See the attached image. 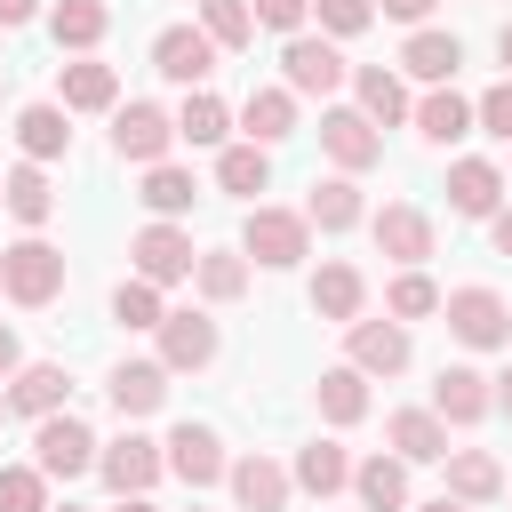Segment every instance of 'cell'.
<instances>
[{
  "label": "cell",
  "instance_id": "cell-6",
  "mask_svg": "<svg viewBox=\"0 0 512 512\" xmlns=\"http://www.w3.org/2000/svg\"><path fill=\"white\" fill-rule=\"evenodd\" d=\"M320 152L336 160V176H360V168L384 160V128H376L360 104H328V112H320Z\"/></svg>",
  "mask_w": 512,
  "mask_h": 512
},
{
  "label": "cell",
  "instance_id": "cell-7",
  "mask_svg": "<svg viewBox=\"0 0 512 512\" xmlns=\"http://www.w3.org/2000/svg\"><path fill=\"white\" fill-rule=\"evenodd\" d=\"M128 264H136V280H152V288H176V280H192V264H200V248H192V232L184 224H144L136 240H128Z\"/></svg>",
  "mask_w": 512,
  "mask_h": 512
},
{
  "label": "cell",
  "instance_id": "cell-49",
  "mask_svg": "<svg viewBox=\"0 0 512 512\" xmlns=\"http://www.w3.org/2000/svg\"><path fill=\"white\" fill-rule=\"evenodd\" d=\"M40 16V0H0V24H32Z\"/></svg>",
  "mask_w": 512,
  "mask_h": 512
},
{
  "label": "cell",
  "instance_id": "cell-3",
  "mask_svg": "<svg viewBox=\"0 0 512 512\" xmlns=\"http://www.w3.org/2000/svg\"><path fill=\"white\" fill-rule=\"evenodd\" d=\"M440 312H448V336H456L464 352H504V344H512V304H504L496 288H448Z\"/></svg>",
  "mask_w": 512,
  "mask_h": 512
},
{
  "label": "cell",
  "instance_id": "cell-53",
  "mask_svg": "<svg viewBox=\"0 0 512 512\" xmlns=\"http://www.w3.org/2000/svg\"><path fill=\"white\" fill-rule=\"evenodd\" d=\"M496 56H504V80H512V24L496 32Z\"/></svg>",
  "mask_w": 512,
  "mask_h": 512
},
{
  "label": "cell",
  "instance_id": "cell-39",
  "mask_svg": "<svg viewBox=\"0 0 512 512\" xmlns=\"http://www.w3.org/2000/svg\"><path fill=\"white\" fill-rule=\"evenodd\" d=\"M200 32H208L216 48H248V40H256V8H248V0H200Z\"/></svg>",
  "mask_w": 512,
  "mask_h": 512
},
{
  "label": "cell",
  "instance_id": "cell-34",
  "mask_svg": "<svg viewBox=\"0 0 512 512\" xmlns=\"http://www.w3.org/2000/svg\"><path fill=\"white\" fill-rule=\"evenodd\" d=\"M136 200L160 216V224H176L192 200H200V184H192V168H176V160H160V168H144V184H136Z\"/></svg>",
  "mask_w": 512,
  "mask_h": 512
},
{
  "label": "cell",
  "instance_id": "cell-46",
  "mask_svg": "<svg viewBox=\"0 0 512 512\" xmlns=\"http://www.w3.org/2000/svg\"><path fill=\"white\" fill-rule=\"evenodd\" d=\"M440 0H376V16H392V24H416L424 32V16H432Z\"/></svg>",
  "mask_w": 512,
  "mask_h": 512
},
{
  "label": "cell",
  "instance_id": "cell-9",
  "mask_svg": "<svg viewBox=\"0 0 512 512\" xmlns=\"http://www.w3.org/2000/svg\"><path fill=\"white\" fill-rule=\"evenodd\" d=\"M168 144H176V112H160V104H144V96L112 112V152H120V160L160 168V160H168Z\"/></svg>",
  "mask_w": 512,
  "mask_h": 512
},
{
  "label": "cell",
  "instance_id": "cell-32",
  "mask_svg": "<svg viewBox=\"0 0 512 512\" xmlns=\"http://www.w3.org/2000/svg\"><path fill=\"white\" fill-rule=\"evenodd\" d=\"M8 216H16L24 232H40V224L56 216V184H48L40 160H16V168H8Z\"/></svg>",
  "mask_w": 512,
  "mask_h": 512
},
{
  "label": "cell",
  "instance_id": "cell-57",
  "mask_svg": "<svg viewBox=\"0 0 512 512\" xmlns=\"http://www.w3.org/2000/svg\"><path fill=\"white\" fill-rule=\"evenodd\" d=\"M0 88H8V72H0Z\"/></svg>",
  "mask_w": 512,
  "mask_h": 512
},
{
  "label": "cell",
  "instance_id": "cell-43",
  "mask_svg": "<svg viewBox=\"0 0 512 512\" xmlns=\"http://www.w3.org/2000/svg\"><path fill=\"white\" fill-rule=\"evenodd\" d=\"M312 16H320V32H328V40H352V32H368V24H376V0H312Z\"/></svg>",
  "mask_w": 512,
  "mask_h": 512
},
{
  "label": "cell",
  "instance_id": "cell-12",
  "mask_svg": "<svg viewBox=\"0 0 512 512\" xmlns=\"http://www.w3.org/2000/svg\"><path fill=\"white\" fill-rule=\"evenodd\" d=\"M368 232H376V248H384L400 272H424V256H432V216H424L416 200L376 208V216H368Z\"/></svg>",
  "mask_w": 512,
  "mask_h": 512
},
{
  "label": "cell",
  "instance_id": "cell-52",
  "mask_svg": "<svg viewBox=\"0 0 512 512\" xmlns=\"http://www.w3.org/2000/svg\"><path fill=\"white\" fill-rule=\"evenodd\" d=\"M416 512H472V504H456V496H432V504H416Z\"/></svg>",
  "mask_w": 512,
  "mask_h": 512
},
{
  "label": "cell",
  "instance_id": "cell-2",
  "mask_svg": "<svg viewBox=\"0 0 512 512\" xmlns=\"http://www.w3.org/2000/svg\"><path fill=\"white\" fill-rule=\"evenodd\" d=\"M240 256H256L264 272H288V264H304L312 256V224H304V208H248L240 216Z\"/></svg>",
  "mask_w": 512,
  "mask_h": 512
},
{
  "label": "cell",
  "instance_id": "cell-16",
  "mask_svg": "<svg viewBox=\"0 0 512 512\" xmlns=\"http://www.w3.org/2000/svg\"><path fill=\"white\" fill-rule=\"evenodd\" d=\"M104 400H112L120 424H136V416H152V408L168 400V368H160V360H120V368L104 376Z\"/></svg>",
  "mask_w": 512,
  "mask_h": 512
},
{
  "label": "cell",
  "instance_id": "cell-50",
  "mask_svg": "<svg viewBox=\"0 0 512 512\" xmlns=\"http://www.w3.org/2000/svg\"><path fill=\"white\" fill-rule=\"evenodd\" d=\"M496 408H504V416H512V368H504V376H496Z\"/></svg>",
  "mask_w": 512,
  "mask_h": 512
},
{
  "label": "cell",
  "instance_id": "cell-31",
  "mask_svg": "<svg viewBox=\"0 0 512 512\" xmlns=\"http://www.w3.org/2000/svg\"><path fill=\"white\" fill-rule=\"evenodd\" d=\"M240 128H248V144H280V136H296V96L288 88H248V104H240Z\"/></svg>",
  "mask_w": 512,
  "mask_h": 512
},
{
  "label": "cell",
  "instance_id": "cell-11",
  "mask_svg": "<svg viewBox=\"0 0 512 512\" xmlns=\"http://www.w3.org/2000/svg\"><path fill=\"white\" fill-rule=\"evenodd\" d=\"M96 472H104V488H112V496H144V488L168 472V448H160V440H144V432H120V440H104Z\"/></svg>",
  "mask_w": 512,
  "mask_h": 512
},
{
  "label": "cell",
  "instance_id": "cell-42",
  "mask_svg": "<svg viewBox=\"0 0 512 512\" xmlns=\"http://www.w3.org/2000/svg\"><path fill=\"white\" fill-rule=\"evenodd\" d=\"M0 512H48V472L40 464H0Z\"/></svg>",
  "mask_w": 512,
  "mask_h": 512
},
{
  "label": "cell",
  "instance_id": "cell-35",
  "mask_svg": "<svg viewBox=\"0 0 512 512\" xmlns=\"http://www.w3.org/2000/svg\"><path fill=\"white\" fill-rule=\"evenodd\" d=\"M312 400H320V416H328V424H360V416H368V376H360L352 360H344V368H320Z\"/></svg>",
  "mask_w": 512,
  "mask_h": 512
},
{
  "label": "cell",
  "instance_id": "cell-33",
  "mask_svg": "<svg viewBox=\"0 0 512 512\" xmlns=\"http://www.w3.org/2000/svg\"><path fill=\"white\" fill-rule=\"evenodd\" d=\"M288 480H296L304 496H320V504H328L336 488H352V456H344L336 440H312V448H296V472H288Z\"/></svg>",
  "mask_w": 512,
  "mask_h": 512
},
{
  "label": "cell",
  "instance_id": "cell-8",
  "mask_svg": "<svg viewBox=\"0 0 512 512\" xmlns=\"http://www.w3.org/2000/svg\"><path fill=\"white\" fill-rule=\"evenodd\" d=\"M216 56H224V48H216V40L200 32V24H168V32L152 40V72H160V80H176L184 96H192V88H208Z\"/></svg>",
  "mask_w": 512,
  "mask_h": 512
},
{
  "label": "cell",
  "instance_id": "cell-37",
  "mask_svg": "<svg viewBox=\"0 0 512 512\" xmlns=\"http://www.w3.org/2000/svg\"><path fill=\"white\" fill-rule=\"evenodd\" d=\"M192 288H200L208 304H232V296H248V256H240V248H200V264H192Z\"/></svg>",
  "mask_w": 512,
  "mask_h": 512
},
{
  "label": "cell",
  "instance_id": "cell-40",
  "mask_svg": "<svg viewBox=\"0 0 512 512\" xmlns=\"http://www.w3.org/2000/svg\"><path fill=\"white\" fill-rule=\"evenodd\" d=\"M112 320H120V328H160V320H168V304H160V288H152V280H136V272H128V280L112 288Z\"/></svg>",
  "mask_w": 512,
  "mask_h": 512
},
{
  "label": "cell",
  "instance_id": "cell-38",
  "mask_svg": "<svg viewBox=\"0 0 512 512\" xmlns=\"http://www.w3.org/2000/svg\"><path fill=\"white\" fill-rule=\"evenodd\" d=\"M176 136H184V144H224V136H232V104L208 96V88H192L184 112H176Z\"/></svg>",
  "mask_w": 512,
  "mask_h": 512
},
{
  "label": "cell",
  "instance_id": "cell-41",
  "mask_svg": "<svg viewBox=\"0 0 512 512\" xmlns=\"http://www.w3.org/2000/svg\"><path fill=\"white\" fill-rule=\"evenodd\" d=\"M384 312H392L400 328H408V320H432V312H440V288H432L424 272H400V280L384 288Z\"/></svg>",
  "mask_w": 512,
  "mask_h": 512
},
{
  "label": "cell",
  "instance_id": "cell-17",
  "mask_svg": "<svg viewBox=\"0 0 512 512\" xmlns=\"http://www.w3.org/2000/svg\"><path fill=\"white\" fill-rule=\"evenodd\" d=\"M224 488H232V504L240 512H288V464H272V456H232V472H224Z\"/></svg>",
  "mask_w": 512,
  "mask_h": 512
},
{
  "label": "cell",
  "instance_id": "cell-47",
  "mask_svg": "<svg viewBox=\"0 0 512 512\" xmlns=\"http://www.w3.org/2000/svg\"><path fill=\"white\" fill-rule=\"evenodd\" d=\"M16 368H24V344H16V328H8V320H0V392H8V384H16Z\"/></svg>",
  "mask_w": 512,
  "mask_h": 512
},
{
  "label": "cell",
  "instance_id": "cell-26",
  "mask_svg": "<svg viewBox=\"0 0 512 512\" xmlns=\"http://www.w3.org/2000/svg\"><path fill=\"white\" fill-rule=\"evenodd\" d=\"M64 120H72L64 104H24V112H16V152L40 160V168L64 160V152H72V128H64Z\"/></svg>",
  "mask_w": 512,
  "mask_h": 512
},
{
  "label": "cell",
  "instance_id": "cell-21",
  "mask_svg": "<svg viewBox=\"0 0 512 512\" xmlns=\"http://www.w3.org/2000/svg\"><path fill=\"white\" fill-rule=\"evenodd\" d=\"M456 64H464V40H456V32H432V24H424V32H408V48H400V72H408V80H424V88H448V80H456Z\"/></svg>",
  "mask_w": 512,
  "mask_h": 512
},
{
  "label": "cell",
  "instance_id": "cell-22",
  "mask_svg": "<svg viewBox=\"0 0 512 512\" xmlns=\"http://www.w3.org/2000/svg\"><path fill=\"white\" fill-rule=\"evenodd\" d=\"M352 96H360V112H368L376 128H400V120H416V104H408V80H400L392 64H360V72H352Z\"/></svg>",
  "mask_w": 512,
  "mask_h": 512
},
{
  "label": "cell",
  "instance_id": "cell-48",
  "mask_svg": "<svg viewBox=\"0 0 512 512\" xmlns=\"http://www.w3.org/2000/svg\"><path fill=\"white\" fill-rule=\"evenodd\" d=\"M488 248H496V256H512V208H496V216H488Z\"/></svg>",
  "mask_w": 512,
  "mask_h": 512
},
{
  "label": "cell",
  "instance_id": "cell-30",
  "mask_svg": "<svg viewBox=\"0 0 512 512\" xmlns=\"http://www.w3.org/2000/svg\"><path fill=\"white\" fill-rule=\"evenodd\" d=\"M360 304H368V280H360L352 264H320V272H312V312H320V320L352 328V320H360Z\"/></svg>",
  "mask_w": 512,
  "mask_h": 512
},
{
  "label": "cell",
  "instance_id": "cell-18",
  "mask_svg": "<svg viewBox=\"0 0 512 512\" xmlns=\"http://www.w3.org/2000/svg\"><path fill=\"white\" fill-rule=\"evenodd\" d=\"M56 104L64 112H112L120 104V72L96 64V56H72V64H56Z\"/></svg>",
  "mask_w": 512,
  "mask_h": 512
},
{
  "label": "cell",
  "instance_id": "cell-15",
  "mask_svg": "<svg viewBox=\"0 0 512 512\" xmlns=\"http://www.w3.org/2000/svg\"><path fill=\"white\" fill-rule=\"evenodd\" d=\"M488 408H496V376H480L472 360L440 368V384H432V416L440 424H480Z\"/></svg>",
  "mask_w": 512,
  "mask_h": 512
},
{
  "label": "cell",
  "instance_id": "cell-54",
  "mask_svg": "<svg viewBox=\"0 0 512 512\" xmlns=\"http://www.w3.org/2000/svg\"><path fill=\"white\" fill-rule=\"evenodd\" d=\"M0 208H8V176H0Z\"/></svg>",
  "mask_w": 512,
  "mask_h": 512
},
{
  "label": "cell",
  "instance_id": "cell-5",
  "mask_svg": "<svg viewBox=\"0 0 512 512\" xmlns=\"http://www.w3.org/2000/svg\"><path fill=\"white\" fill-rule=\"evenodd\" d=\"M96 456H104V440L64 408V416H40L32 424V464L48 472V480H80V472H96Z\"/></svg>",
  "mask_w": 512,
  "mask_h": 512
},
{
  "label": "cell",
  "instance_id": "cell-28",
  "mask_svg": "<svg viewBox=\"0 0 512 512\" xmlns=\"http://www.w3.org/2000/svg\"><path fill=\"white\" fill-rule=\"evenodd\" d=\"M48 32H56L64 56H96V40L112 32V8L104 0H56L48 8Z\"/></svg>",
  "mask_w": 512,
  "mask_h": 512
},
{
  "label": "cell",
  "instance_id": "cell-14",
  "mask_svg": "<svg viewBox=\"0 0 512 512\" xmlns=\"http://www.w3.org/2000/svg\"><path fill=\"white\" fill-rule=\"evenodd\" d=\"M344 344H352V368H360V376H400V368L416 360V344H408L400 320H352Z\"/></svg>",
  "mask_w": 512,
  "mask_h": 512
},
{
  "label": "cell",
  "instance_id": "cell-24",
  "mask_svg": "<svg viewBox=\"0 0 512 512\" xmlns=\"http://www.w3.org/2000/svg\"><path fill=\"white\" fill-rule=\"evenodd\" d=\"M440 472H448L440 496H456V504H496V496H504V464H496L488 448H448Z\"/></svg>",
  "mask_w": 512,
  "mask_h": 512
},
{
  "label": "cell",
  "instance_id": "cell-20",
  "mask_svg": "<svg viewBox=\"0 0 512 512\" xmlns=\"http://www.w3.org/2000/svg\"><path fill=\"white\" fill-rule=\"evenodd\" d=\"M64 392H72V376H64L56 360H24L0 400H8V416H32V424H40V416H64Z\"/></svg>",
  "mask_w": 512,
  "mask_h": 512
},
{
  "label": "cell",
  "instance_id": "cell-51",
  "mask_svg": "<svg viewBox=\"0 0 512 512\" xmlns=\"http://www.w3.org/2000/svg\"><path fill=\"white\" fill-rule=\"evenodd\" d=\"M112 512H160V504H152V496H120Z\"/></svg>",
  "mask_w": 512,
  "mask_h": 512
},
{
  "label": "cell",
  "instance_id": "cell-10",
  "mask_svg": "<svg viewBox=\"0 0 512 512\" xmlns=\"http://www.w3.org/2000/svg\"><path fill=\"white\" fill-rule=\"evenodd\" d=\"M152 336H160V368H168V376H200V368L216 360V344H224L216 320H208L200 304H192V312H168Z\"/></svg>",
  "mask_w": 512,
  "mask_h": 512
},
{
  "label": "cell",
  "instance_id": "cell-4",
  "mask_svg": "<svg viewBox=\"0 0 512 512\" xmlns=\"http://www.w3.org/2000/svg\"><path fill=\"white\" fill-rule=\"evenodd\" d=\"M344 80H352V64L336 56L328 32H296V40L280 48V88H288V96H320V104H328Z\"/></svg>",
  "mask_w": 512,
  "mask_h": 512
},
{
  "label": "cell",
  "instance_id": "cell-1",
  "mask_svg": "<svg viewBox=\"0 0 512 512\" xmlns=\"http://www.w3.org/2000/svg\"><path fill=\"white\" fill-rule=\"evenodd\" d=\"M0 296L24 304V312L56 304V296H64V248H48L40 232H24L16 248H0Z\"/></svg>",
  "mask_w": 512,
  "mask_h": 512
},
{
  "label": "cell",
  "instance_id": "cell-27",
  "mask_svg": "<svg viewBox=\"0 0 512 512\" xmlns=\"http://www.w3.org/2000/svg\"><path fill=\"white\" fill-rule=\"evenodd\" d=\"M360 216H368V200H360L352 176H320V184L304 192V224H312V232H352Z\"/></svg>",
  "mask_w": 512,
  "mask_h": 512
},
{
  "label": "cell",
  "instance_id": "cell-19",
  "mask_svg": "<svg viewBox=\"0 0 512 512\" xmlns=\"http://www.w3.org/2000/svg\"><path fill=\"white\" fill-rule=\"evenodd\" d=\"M504 192H512V184H504L496 160H456V168H448V208L472 216V224H488V216L504 208Z\"/></svg>",
  "mask_w": 512,
  "mask_h": 512
},
{
  "label": "cell",
  "instance_id": "cell-45",
  "mask_svg": "<svg viewBox=\"0 0 512 512\" xmlns=\"http://www.w3.org/2000/svg\"><path fill=\"white\" fill-rule=\"evenodd\" d=\"M248 8H256V24H272V32H288V40H296L304 16H312V0H248Z\"/></svg>",
  "mask_w": 512,
  "mask_h": 512
},
{
  "label": "cell",
  "instance_id": "cell-13",
  "mask_svg": "<svg viewBox=\"0 0 512 512\" xmlns=\"http://www.w3.org/2000/svg\"><path fill=\"white\" fill-rule=\"evenodd\" d=\"M160 448H168V472H176L184 488H216V480L232 472V456H224V440H216L208 424H176Z\"/></svg>",
  "mask_w": 512,
  "mask_h": 512
},
{
  "label": "cell",
  "instance_id": "cell-56",
  "mask_svg": "<svg viewBox=\"0 0 512 512\" xmlns=\"http://www.w3.org/2000/svg\"><path fill=\"white\" fill-rule=\"evenodd\" d=\"M0 424H8V400H0Z\"/></svg>",
  "mask_w": 512,
  "mask_h": 512
},
{
  "label": "cell",
  "instance_id": "cell-29",
  "mask_svg": "<svg viewBox=\"0 0 512 512\" xmlns=\"http://www.w3.org/2000/svg\"><path fill=\"white\" fill-rule=\"evenodd\" d=\"M480 120H472V96H456V88H424L416 96V136L424 144H456V136H472Z\"/></svg>",
  "mask_w": 512,
  "mask_h": 512
},
{
  "label": "cell",
  "instance_id": "cell-59",
  "mask_svg": "<svg viewBox=\"0 0 512 512\" xmlns=\"http://www.w3.org/2000/svg\"><path fill=\"white\" fill-rule=\"evenodd\" d=\"M504 488H512V480H504Z\"/></svg>",
  "mask_w": 512,
  "mask_h": 512
},
{
  "label": "cell",
  "instance_id": "cell-44",
  "mask_svg": "<svg viewBox=\"0 0 512 512\" xmlns=\"http://www.w3.org/2000/svg\"><path fill=\"white\" fill-rule=\"evenodd\" d=\"M472 120H480V128H488L496 144H512V80H496V88H488V96L472 104Z\"/></svg>",
  "mask_w": 512,
  "mask_h": 512
},
{
  "label": "cell",
  "instance_id": "cell-23",
  "mask_svg": "<svg viewBox=\"0 0 512 512\" xmlns=\"http://www.w3.org/2000/svg\"><path fill=\"white\" fill-rule=\"evenodd\" d=\"M384 440H392L400 464H448V424H440L432 408H400V416L384 424Z\"/></svg>",
  "mask_w": 512,
  "mask_h": 512
},
{
  "label": "cell",
  "instance_id": "cell-55",
  "mask_svg": "<svg viewBox=\"0 0 512 512\" xmlns=\"http://www.w3.org/2000/svg\"><path fill=\"white\" fill-rule=\"evenodd\" d=\"M48 512H80V504H48Z\"/></svg>",
  "mask_w": 512,
  "mask_h": 512
},
{
  "label": "cell",
  "instance_id": "cell-58",
  "mask_svg": "<svg viewBox=\"0 0 512 512\" xmlns=\"http://www.w3.org/2000/svg\"><path fill=\"white\" fill-rule=\"evenodd\" d=\"M504 184H512V168H504Z\"/></svg>",
  "mask_w": 512,
  "mask_h": 512
},
{
  "label": "cell",
  "instance_id": "cell-36",
  "mask_svg": "<svg viewBox=\"0 0 512 512\" xmlns=\"http://www.w3.org/2000/svg\"><path fill=\"white\" fill-rule=\"evenodd\" d=\"M216 184H224L232 200H256V192L272 184V152H264V144H224V152H216Z\"/></svg>",
  "mask_w": 512,
  "mask_h": 512
},
{
  "label": "cell",
  "instance_id": "cell-25",
  "mask_svg": "<svg viewBox=\"0 0 512 512\" xmlns=\"http://www.w3.org/2000/svg\"><path fill=\"white\" fill-rule=\"evenodd\" d=\"M352 496H360V512H408V464L400 456H360L352 464Z\"/></svg>",
  "mask_w": 512,
  "mask_h": 512
}]
</instances>
